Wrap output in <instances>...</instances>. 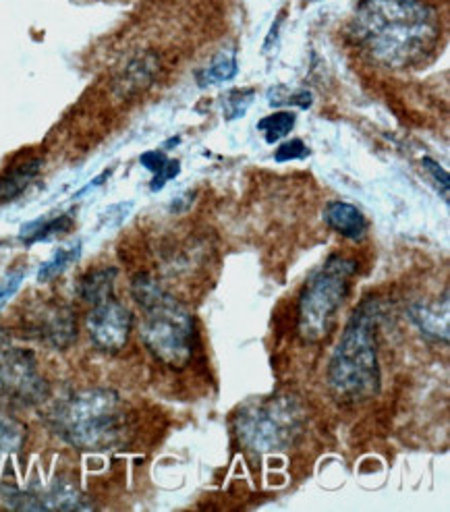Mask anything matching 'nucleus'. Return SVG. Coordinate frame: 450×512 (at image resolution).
Wrapping results in <instances>:
<instances>
[{
    "label": "nucleus",
    "mask_w": 450,
    "mask_h": 512,
    "mask_svg": "<svg viewBox=\"0 0 450 512\" xmlns=\"http://www.w3.org/2000/svg\"><path fill=\"white\" fill-rule=\"evenodd\" d=\"M239 73V61H237V50L227 48L220 50L210 65L200 69L195 73V81H198L200 88H208V85H220V83H229L237 77Z\"/></svg>",
    "instance_id": "obj_16"
},
{
    "label": "nucleus",
    "mask_w": 450,
    "mask_h": 512,
    "mask_svg": "<svg viewBox=\"0 0 450 512\" xmlns=\"http://www.w3.org/2000/svg\"><path fill=\"white\" fill-rule=\"evenodd\" d=\"M297 123V115L293 110H280V112H274V115L270 117H264L260 123H258V129L264 131L266 135V144H276V141H280L283 137H287L293 127Z\"/></svg>",
    "instance_id": "obj_19"
},
{
    "label": "nucleus",
    "mask_w": 450,
    "mask_h": 512,
    "mask_svg": "<svg viewBox=\"0 0 450 512\" xmlns=\"http://www.w3.org/2000/svg\"><path fill=\"white\" fill-rule=\"evenodd\" d=\"M158 71V59L152 52L139 54L125 67L119 79V92L121 96H133L137 92L146 90L148 85L154 81V75Z\"/></svg>",
    "instance_id": "obj_12"
},
{
    "label": "nucleus",
    "mask_w": 450,
    "mask_h": 512,
    "mask_svg": "<svg viewBox=\"0 0 450 512\" xmlns=\"http://www.w3.org/2000/svg\"><path fill=\"white\" fill-rule=\"evenodd\" d=\"M110 173H112V170H106V173H102L100 177H96V179H94V181H92L88 187H83V189H81V191H79L75 197H81V195H86L88 191H92L94 187H100V185H102V183H104V181L110 177Z\"/></svg>",
    "instance_id": "obj_26"
},
{
    "label": "nucleus",
    "mask_w": 450,
    "mask_h": 512,
    "mask_svg": "<svg viewBox=\"0 0 450 512\" xmlns=\"http://www.w3.org/2000/svg\"><path fill=\"white\" fill-rule=\"evenodd\" d=\"M179 141H181L179 137H175V139H168L166 144H164V150H166V148H173V146H179Z\"/></svg>",
    "instance_id": "obj_27"
},
{
    "label": "nucleus",
    "mask_w": 450,
    "mask_h": 512,
    "mask_svg": "<svg viewBox=\"0 0 450 512\" xmlns=\"http://www.w3.org/2000/svg\"><path fill=\"white\" fill-rule=\"evenodd\" d=\"M23 278H25L23 270H13L7 276L0 278V309H3L9 303V299L19 291Z\"/></svg>",
    "instance_id": "obj_24"
},
{
    "label": "nucleus",
    "mask_w": 450,
    "mask_h": 512,
    "mask_svg": "<svg viewBox=\"0 0 450 512\" xmlns=\"http://www.w3.org/2000/svg\"><path fill=\"white\" fill-rule=\"evenodd\" d=\"M139 162H142V166L154 175L152 185H150L152 191L164 189V185L168 181L179 177V173H181V162L168 158L164 154V150H150V152L139 156Z\"/></svg>",
    "instance_id": "obj_17"
},
{
    "label": "nucleus",
    "mask_w": 450,
    "mask_h": 512,
    "mask_svg": "<svg viewBox=\"0 0 450 512\" xmlns=\"http://www.w3.org/2000/svg\"><path fill=\"white\" fill-rule=\"evenodd\" d=\"M81 255V241H75L69 247H61L52 253V258L46 260L38 270V282H50L59 278L65 270H69Z\"/></svg>",
    "instance_id": "obj_18"
},
{
    "label": "nucleus",
    "mask_w": 450,
    "mask_h": 512,
    "mask_svg": "<svg viewBox=\"0 0 450 512\" xmlns=\"http://www.w3.org/2000/svg\"><path fill=\"white\" fill-rule=\"evenodd\" d=\"M52 432L77 450H110L125 442L129 413L123 398L106 388L79 390L48 415Z\"/></svg>",
    "instance_id": "obj_3"
},
{
    "label": "nucleus",
    "mask_w": 450,
    "mask_h": 512,
    "mask_svg": "<svg viewBox=\"0 0 450 512\" xmlns=\"http://www.w3.org/2000/svg\"><path fill=\"white\" fill-rule=\"evenodd\" d=\"M25 425L11 417V415H0V454L5 452H17L25 442Z\"/></svg>",
    "instance_id": "obj_20"
},
{
    "label": "nucleus",
    "mask_w": 450,
    "mask_h": 512,
    "mask_svg": "<svg viewBox=\"0 0 450 512\" xmlns=\"http://www.w3.org/2000/svg\"><path fill=\"white\" fill-rule=\"evenodd\" d=\"M421 166H424L428 173L432 175V179L436 181V185H438V189L442 187V197H444V202H448V187H450V179H448V173L446 170L436 162V160H432V158H424L421 160Z\"/></svg>",
    "instance_id": "obj_25"
},
{
    "label": "nucleus",
    "mask_w": 450,
    "mask_h": 512,
    "mask_svg": "<svg viewBox=\"0 0 450 512\" xmlns=\"http://www.w3.org/2000/svg\"><path fill=\"white\" fill-rule=\"evenodd\" d=\"M253 98H256V90L251 88H241V90H231L227 96L222 98V112L227 121H237L245 117V112L253 104Z\"/></svg>",
    "instance_id": "obj_21"
},
{
    "label": "nucleus",
    "mask_w": 450,
    "mask_h": 512,
    "mask_svg": "<svg viewBox=\"0 0 450 512\" xmlns=\"http://www.w3.org/2000/svg\"><path fill=\"white\" fill-rule=\"evenodd\" d=\"M131 295L142 307V338L148 351L168 367H185L193 355V316L150 274H137Z\"/></svg>",
    "instance_id": "obj_4"
},
{
    "label": "nucleus",
    "mask_w": 450,
    "mask_h": 512,
    "mask_svg": "<svg viewBox=\"0 0 450 512\" xmlns=\"http://www.w3.org/2000/svg\"><path fill=\"white\" fill-rule=\"evenodd\" d=\"M324 222L334 233H339L341 237L351 241L363 239L365 231H368V220H365L363 212L353 204L341 202V199H334V202L326 204Z\"/></svg>",
    "instance_id": "obj_11"
},
{
    "label": "nucleus",
    "mask_w": 450,
    "mask_h": 512,
    "mask_svg": "<svg viewBox=\"0 0 450 512\" xmlns=\"http://www.w3.org/2000/svg\"><path fill=\"white\" fill-rule=\"evenodd\" d=\"M309 156V148L303 144L301 139H291L285 141V144H280L278 150L274 152V160L278 164H285V162H293V160H303Z\"/></svg>",
    "instance_id": "obj_23"
},
{
    "label": "nucleus",
    "mask_w": 450,
    "mask_h": 512,
    "mask_svg": "<svg viewBox=\"0 0 450 512\" xmlns=\"http://www.w3.org/2000/svg\"><path fill=\"white\" fill-rule=\"evenodd\" d=\"M351 36L376 63L407 69L426 63L436 50L440 19L424 0H361Z\"/></svg>",
    "instance_id": "obj_1"
},
{
    "label": "nucleus",
    "mask_w": 450,
    "mask_h": 512,
    "mask_svg": "<svg viewBox=\"0 0 450 512\" xmlns=\"http://www.w3.org/2000/svg\"><path fill=\"white\" fill-rule=\"evenodd\" d=\"M48 392L36 355L0 330V407H32Z\"/></svg>",
    "instance_id": "obj_7"
},
{
    "label": "nucleus",
    "mask_w": 450,
    "mask_h": 512,
    "mask_svg": "<svg viewBox=\"0 0 450 512\" xmlns=\"http://www.w3.org/2000/svg\"><path fill=\"white\" fill-rule=\"evenodd\" d=\"M34 332L54 349H67L77 338V322L73 309L61 303H46L32 316Z\"/></svg>",
    "instance_id": "obj_9"
},
{
    "label": "nucleus",
    "mask_w": 450,
    "mask_h": 512,
    "mask_svg": "<svg viewBox=\"0 0 450 512\" xmlns=\"http://www.w3.org/2000/svg\"><path fill=\"white\" fill-rule=\"evenodd\" d=\"M40 168L42 160H27L9 168L7 173L0 177V206L15 202V199L36 181V177L40 175Z\"/></svg>",
    "instance_id": "obj_13"
},
{
    "label": "nucleus",
    "mask_w": 450,
    "mask_h": 512,
    "mask_svg": "<svg viewBox=\"0 0 450 512\" xmlns=\"http://www.w3.org/2000/svg\"><path fill=\"white\" fill-rule=\"evenodd\" d=\"M357 272V264L343 255H330V258L316 270L299 295V332L307 343H320L334 324L336 314L345 303L351 278Z\"/></svg>",
    "instance_id": "obj_5"
},
{
    "label": "nucleus",
    "mask_w": 450,
    "mask_h": 512,
    "mask_svg": "<svg viewBox=\"0 0 450 512\" xmlns=\"http://www.w3.org/2000/svg\"><path fill=\"white\" fill-rule=\"evenodd\" d=\"M409 318L426 338L448 345V299L434 303H413Z\"/></svg>",
    "instance_id": "obj_10"
},
{
    "label": "nucleus",
    "mask_w": 450,
    "mask_h": 512,
    "mask_svg": "<svg viewBox=\"0 0 450 512\" xmlns=\"http://www.w3.org/2000/svg\"><path fill=\"white\" fill-rule=\"evenodd\" d=\"M303 419V409L293 396L264 398L241 409L237 436L249 450H285L301 434Z\"/></svg>",
    "instance_id": "obj_6"
},
{
    "label": "nucleus",
    "mask_w": 450,
    "mask_h": 512,
    "mask_svg": "<svg viewBox=\"0 0 450 512\" xmlns=\"http://www.w3.org/2000/svg\"><path fill=\"white\" fill-rule=\"evenodd\" d=\"M382 311L376 299L363 301L345 326L328 363V386L336 398L363 403L380 392L378 324Z\"/></svg>",
    "instance_id": "obj_2"
},
{
    "label": "nucleus",
    "mask_w": 450,
    "mask_h": 512,
    "mask_svg": "<svg viewBox=\"0 0 450 512\" xmlns=\"http://www.w3.org/2000/svg\"><path fill=\"white\" fill-rule=\"evenodd\" d=\"M268 102L272 106H285L287 104V106H297L301 110H307L309 106L314 104V96H312V92H307V90H297L295 94H287L285 85H278L276 90H270Z\"/></svg>",
    "instance_id": "obj_22"
},
{
    "label": "nucleus",
    "mask_w": 450,
    "mask_h": 512,
    "mask_svg": "<svg viewBox=\"0 0 450 512\" xmlns=\"http://www.w3.org/2000/svg\"><path fill=\"white\" fill-rule=\"evenodd\" d=\"M86 326L92 343L100 351L117 353L127 345L133 328V316L117 297H110L92 305Z\"/></svg>",
    "instance_id": "obj_8"
},
{
    "label": "nucleus",
    "mask_w": 450,
    "mask_h": 512,
    "mask_svg": "<svg viewBox=\"0 0 450 512\" xmlns=\"http://www.w3.org/2000/svg\"><path fill=\"white\" fill-rule=\"evenodd\" d=\"M117 274H119V270L112 266L90 270L79 282V297L90 305H96L104 299L115 297Z\"/></svg>",
    "instance_id": "obj_15"
},
{
    "label": "nucleus",
    "mask_w": 450,
    "mask_h": 512,
    "mask_svg": "<svg viewBox=\"0 0 450 512\" xmlns=\"http://www.w3.org/2000/svg\"><path fill=\"white\" fill-rule=\"evenodd\" d=\"M314 3H316V0H314Z\"/></svg>",
    "instance_id": "obj_28"
},
{
    "label": "nucleus",
    "mask_w": 450,
    "mask_h": 512,
    "mask_svg": "<svg viewBox=\"0 0 450 512\" xmlns=\"http://www.w3.org/2000/svg\"><path fill=\"white\" fill-rule=\"evenodd\" d=\"M73 216L71 214H59V216H42L38 220H32L21 226L19 239L25 245H34L40 241H48L52 237H59L71 231Z\"/></svg>",
    "instance_id": "obj_14"
}]
</instances>
